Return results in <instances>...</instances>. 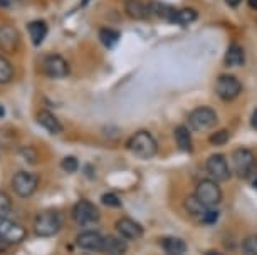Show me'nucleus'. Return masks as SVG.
I'll use <instances>...</instances> for the list:
<instances>
[{"label": "nucleus", "instance_id": "nucleus-16", "mask_svg": "<svg viewBox=\"0 0 257 255\" xmlns=\"http://www.w3.org/2000/svg\"><path fill=\"white\" fill-rule=\"evenodd\" d=\"M123 7L126 16L132 17L133 21H147L150 17L148 4H145L143 0H124Z\"/></svg>", "mask_w": 257, "mask_h": 255}, {"label": "nucleus", "instance_id": "nucleus-24", "mask_svg": "<svg viewBox=\"0 0 257 255\" xmlns=\"http://www.w3.org/2000/svg\"><path fill=\"white\" fill-rule=\"evenodd\" d=\"M99 41L104 47L113 49L119 41V32L114 31V29H109V27H101L99 29Z\"/></svg>", "mask_w": 257, "mask_h": 255}, {"label": "nucleus", "instance_id": "nucleus-29", "mask_svg": "<svg viewBox=\"0 0 257 255\" xmlns=\"http://www.w3.org/2000/svg\"><path fill=\"white\" fill-rule=\"evenodd\" d=\"M229 139H230V133L227 131V129H219V131L210 134L208 141H210V144H213V146H220V144H225Z\"/></svg>", "mask_w": 257, "mask_h": 255}, {"label": "nucleus", "instance_id": "nucleus-36", "mask_svg": "<svg viewBox=\"0 0 257 255\" xmlns=\"http://www.w3.org/2000/svg\"><path fill=\"white\" fill-rule=\"evenodd\" d=\"M247 6H249L252 11H257V0H247Z\"/></svg>", "mask_w": 257, "mask_h": 255}, {"label": "nucleus", "instance_id": "nucleus-19", "mask_svg": "<svg viewBox=\"0 0 257 255\" xmlns=\"http://www.w3.org/2000/svg\"><path fill=\"white\" fill-rule=\"evenodd\" d=\"M148 11H150V16H155V17L163 19V21H167V22H172L177 9L172 6H167V4H163V2H150Z\"/></svg>", "mask_w": 257, "mask_h": 255}, {"label": "nucleus", "instance_id": "nucleus-31", "mask_svg": "<svg viewBox=\"0 0 257 255\" xmlns=\"http://www.w3.org/2000/svg\"><path fill=\"white\" fill-rule=\"evenodd\" d=\"M101 203L104 206H109V208H119L121 206V200L116 193H104L101 196Z\"/></svg>", "mask_w": 257, "mask_h": 255}, {"label": "nucleus", "instance_id": "nucleus-17", "mask_svg": "<svg viewBox=\"0 0 257 255\" xmlns=\"http://www.w3.org/2000/svg\"><path fill=\"white\" fill-rule=\"evenodd\" d=\"M36 121L41 128H44L47 133L57 134L62 131V124L51 111H39L36 116Z\"/></svg>", "mask_w": 257, "mask_h": 255}, {"label": "nucleus", "instance_id": "nucleus-40", "mask_svg": "<svg viewBox=\"0 0 257 255\" xmlns=\"http://www.w3.org/2000/svg\"><path fill=\"white\" fill-rule=\"evenodd\" d=\"M6 116V109H4V106H0V118Z\"/></svg>", "mask_w": 257, "mask_h": 255}, {"label": "nucleus", "instance_id": "nucleus-10", "mask_svg": "<svg viewBox=\"0 0 257 255\" xmlns=\"http://www.w3.org/2000/svg\"><path fill=\"white\" fill-rule=\"evenodd\" d=\"M27 237V230L12 220L4 218L0 222V238L4 240L7 245L9 243H21Z\"/></svg>", "mask_w": 257, "mask_h": 255}, {"label": "nucleus", "instance_id": "nucleus-9", "mask_svg": "<svg viewBox=\"0 0 257 255\" xmlns=\"http://www.w3.org/2000/svg\"><path fill=\"white\" fill-rule=\"evenodd\" d=\"M44 72L51 79H64L69 76V64L59 54H49L44 59Z\"/></svg>", "mask_w": 257, "mask_h": 255}, {"label": "nucleus", "instance_id": "nucleus-37", "mask_svg": "<svg viewBox=\"0 0 257 255\" xmlns=\"http://www.w3.org/2000/svg\"><path fill=\"white\" fill-rule=\"evenodd\" d=\"M11 4H12V0H0V7H4V9L11 7Z\"/></svg>", "mask_w": 257, "mask_h": 255}, {"label": "nucleus", "instance_id": "nucleus-2", "mask_svg": "<svg viewBox=\"0 0 257 255\" xmlns=\"http://www.w3.org/2000/svg\"><path fill=\"white\" fill-rule=\"evenodd\" d=\"M126 148H128L133 155H137L138 158H143V160L153 158L157 155V150H158L157 141H155V138L148 131H137L128 139Z\"/></svg>", "mask_w": 257, "mask_h": 255}, {"label": "nucleus", "instance_id": "nucleus-20", "mask_svg": "<svg viewBox=\"0 0 257 255\" xmlns=\"http://www.w3.org/2000/svg\"><path fill=\"white\" fill-rule=\"evenodd\" d=\"M29 34H31V41L34 46H41L47 36V24L44 21H34L27 26Z\"/></svg>", "mask_w": 257, "mask_h": 255}, {"label": "nucleus", "instance_id": "nucleus-28", "mask_svg": "<svg viewBox=\"0 0 257 255\" xmlns=\"http://www.w3.org/2000/svg\"><path fill=\"white\" fill-rule=\"evenodd\" d=\"M12 211V200L4 191H0V220L7 218V215Z\"/></svg>", "mask_w": 257, "mask_h": 255}, {"label": "nucleus", "instance_id": "nucleus-27", "mask_svg": "<svg viewBox=\"0 0 257 255\" xmlns=\"http://www.w3.org/2000/svg\"><path fill=\"white\" fill-rule=\"evenodd\" d=\"M242 253L244 255H257V233L249 235L242 240Z\"/></svg>", "mask_w": 257, "mask_h": 255}, {"label": "nucleus", "instance_id": "nucleus-4", "mask_svg": "<svg viewBox=\"0 0 257 255\" xmlns=\"http://www.w3.org/2000/svg\"><path fill=\"white\" fill-rule=\"evenodd\" d=\"M232 161H234L235 175L242 178V180L250 178V175L255 170V156H254V153L250 150H247V148H237V150L232 153Z\"/></svg>", "mask_w": 257, "mask_h": 255}, {"label": "nucleus", "instance_id": "nucleus-11", "mask_svg": "<svg viewBox=\"0 0 257 255\" xmlns=\"http://www.w3.org/2000/svg\"><path fill=\"white\" fill-rule=\"evenodd\" d=\"M21 46V34L17 27L12 24H2L0 26V51L4 52H16Z\"/></svg>", "mask_w": 257, "mask_h": 255}, {"label": "nucleus", "instance_id": "nucleus-14", "mask_svg": "<svg viewBox=\"0 0 257 255\" xmlns=\"http://www.w3.org/2000/svg\"><path fill=\"white\" fill-rule=\"evenodd\" d=\"M103 240L104 235H101L99 232L94 230H88V232H82L77 235L76 245L86 252H101L103 250Z\"/></svg>", "mask_w": 257, "mask_h": 255}, {"label": "nucleus", "instance_id": "nucleus-18", "mask_svg": "<svg viewBox=\"0 0 257 255\" xmlns=\"http://www.w3.org/2000/svg\"><path fill=\"white\" fill-rule=\"evenodd\" d=\"M160 245L168 255H183L187 252V242L178 237H165L160 240Z\"/></svg>", "mask_w": 257, "mask_h": 255}, {"label": "nucleus", "instance_id": "nucleus-30", "mask_svg": "<svg viewBox=\"0 0 257 255\" xmlns=\"http://www.w3.org/2000/svg\"><path fill=\"white\" fill-rule=\"evenodd\" d=\"M61 168L66 173H76L77 168H79V161H77L76 156H66V158H62Z\"/></svg>", "mask_w": 257, "mask_h": 255}, {"label": "nucleus", "instance_id": "nucleus-25", "mask_svg": "<svg viewBox=\"0 0 257 255\" xmlns=\"http://www.w3.org/2000/svg\"><path fill=\"white\" fill-rule=\"evenodd\" d=\"M16 76V69H14L12 62L7 57L0 56V84H9Z\"/></svg>", "mask_w": 257, "mask_h": 255}, {"label": "nucleus", "instance_id": "nucleus-23", "mask_svg": "<svg viewBox=\"0 0 257 255\" xmlns=\"http://www.w3.org/2000/svg\"><path fill=\"white\" fill-rule=\"evenodd\" d=\"M198 14L193 11L190 7H185V9H177L175 11V16H173V24H178V26H190L197 21Z\"/></svg>", "mask_w": 257, "mask_h": 255}, {"label": "nucleus", "instance_id": "nucleus-32", "mask_svg": "<svg viewBox=\"0 0 257 255\" xmlns=\"http://www.w3.org/2000/svg\"><path fill=\"white\" fill-rule=\"evenodd\" d=\"M217 218H219V213H217L213 208H208L205 211V215L200 218V222L202 223H205V225H212V223H215L217 222Z\"/></svg>", "mask_w": 257, "mask_h": 255}, {"label": "nucleus", "instance_id": "nucleus-22", "mask_svg": "<svg viewBox=\"0 0 257 255\" xmlns=\"http://www.w3.org/2000/svg\"><path fill=\"white\" fill-rule=\"evenodd\" d=\"M245 61V56H244V49L240 46H230L229 49L225 52V57H224V64L227 67H237V66H242Z\"/></svg>", "mask_w": 257, "mask_h": 255}, {"label": "nucleus", "instance_id": "nucleus-15", "mask_svg": "<svg viewBox=\"0 0 257 255\" xmlns=\"http://www.w3.org/2000/svg\"><path fill=\"white\" fill-rule=\"evenodd\" d=\"M128 250V243L123 237L118 235H104L103 240V250L101 253L104 255H124Z\"/></svg>", "mask_w": 257, "mask_h": 255}, {"label": "nucleus", "instance_id": "nucleus-8", "mask_svg": "<svg viewBox=\"0 0 257 255\" xmlns=\"http://www.w3.org/2000/svg\"><path fill=\"white\" fill-rule=\"evenodd\" d=\"M12 190L21 198H29L37 190V176L27 171H17L12 176Z\"/></svg>", "mask_w": 257, "mask_h": 255}, {"label": "nucleus", "instance_id": "nucleus-26", "mask_svg": "<svg viewBox=\"0 0 257 255\" xmlns=\"http://www.w3.org/2000/svg\"><path fill=\"white\" fill-rule=\"evenodd\" d=\"M185 208H187L188 213H190L192 216H195V218H198V220H200L202 216L205 215V211L208 210L207 206H203L200 201L195 198V195L188 196V198L185 200Z\"/></svg>", "mask_w": 257, "mask_h": 255}, {"label": "nucleus", "instance_id": "nucleus-43", "mask_svg": "<svg viewBox=\"0 0 257 255\" xmlns=\"http://www.w3.org/2000/svg\"><path fill=\"white\" fill-rule=\"evenodd\" d=\"M255 188H257V181H255Z\"/></svg>", "mask_w": 257, "mask_h": 255}, {"label": "nucleus", "instance_id": "nucleus-5", "mask_svg": "<svg viewBox=\"0 0 257 255\" xmlns=\"http://www.w3.org/2000/svg\"><path fill=\"white\" fill-rule=\"evenodd\" d=\"M188 123L197 131H205L217 124V113L210 106H198L188 116Z\"/></svg>", "mask_w": 257, "mask_h": 255}, {"label": "nucleus", "instance_id": "nucleus-1", "mask_svg": "<svg viewBox=\"0 0 257 255\" xmlns=\"http://www.w3.org/2000/svg\"><path fill=\"white\" fill-rule=\"evenodd\" d=\"M62 227V216L56 210H44L34 218V232L39 237H54Z\"/></svg>", "mask_w": 257, "mask_h": 255}, {"label": "nucleus", "instance_id": "nucleus-12", "mask_svg": "<svg viewBox=\"0 0 257 255\" xmlns=\"http://www.w3.org/2000/svg\"><path fill=\"white\" fill-rule=\"evenodd\" d=\"M207 171L213 180L217 181H227L230 178V168H229V163H227L225 156L224 155H212L210 158L207 160Z\"/></svg>", "mask_w": 257, "mask_h": 255}, {"label": "nucleus", "instance_id": "nucleus-3", "mask_svg": "<svg viewBox=\"0 0 257 255\" xmlns=\"http://www.w3.org/2000/svg\"><path fill=\"white\" fill-rule=\"evenodd\" d=\"M195 198L200 201L207 208H213L215 205L220 203L222 200V190L217 181L213 180H202L197 185L195 190Z\"/></svg>", "mask_w": 257, "mask_h": 255}, {"label": "nucleus", "instance_id": "nucleus-21", "mask_svg": "<svg viewBox=\"0 0 257 255\" xmlns=\"http://www.w3.org/2000/svg\"><path fill=\"white\" fill-rule=\"evenodd\" d=\"M175 141L178 150L185 151V153H192L193 151V143H192V134L188 131L187 126H177L175 129Z\"/></svg>", "mask_w": 257, "mask_h": 255}, {"label": "nucleus", "instance_id": "nucleus-38", "mask_svg": "<svg viewBox=\"0 0 257 255\" xmlns=\"http://www.w3.org/2000/svg\"><path fill=\"white\" fill-rule=\"evenodd\" d=\"M6 248H7V243L4 242L2 238H0V253H2V252H6Z\"/></svg>", "mask_w": 257, "mask_h": 255}, {"label": "nucleus", "instance_id": "nucleus-39", "mask_svg": "<svg viewBox=\"0 0 257 255\" xmlns=\"http://www.w3.org/2000/svg\"><path fill=\"white\" fill-rule=\"evenodd\" d=\"M205 255H224V253L217 252V250H210V252H205Z\"/></svg>", "mask_w": 257, "mask_h": 255}, {"label": "nucleus", "instance_id": "nucleus-13", "mask_svg": "<svg viewBox=\"0 0 257 255\" xmlns=\"http://www.w3.org/2000/svg\"><path fill=\"white\" fill-rule=\"evenodd\" d=\"M116 232H118L119 237H123L124 240H137V238L143 237L145 228L137 222V220L123 216V218H119L118 223H116Z\"/></svg>", "mask_w": 257, "mask_h": 255}, {"label": "nucleus", "instance_id": "nucleus-33", "mask_svg": "<svg viewBox=\"0 0 257 255\" xmlns=\"http://www.w3.org/2000/svg\"><path fill=\"white\" fill-rule=\"evenodd\" d=\"M19 153H21V156L24 158V160H27L29 163H36L37 161V151L34 150V148H22Z\"/></svg>", "mask_w": 257, "mask_h": 255}, {"label": "nucleus", "instance_id": "nucleus-6", "mask_svg": "<svg viewBox=\"0 0 257 255\" xmlns=\"http://www.w3.org/2000/svg\"><path fill=\"white\" fill-rule=\"evenodd\" d=\"M99 210L93 201L89 200H79L72 206V218L77 225H91L99 220Z\"/></svg>", "mask_w": 257, "mask_h": 255}, {"label": "nucleus", "instance_id": "nucleus-41", "mask_svg": "<svg viewBox=\"0 0 257 255\" xmlns=\"http://www.w3.org/2000/svg\"><path fill=\"white\" fill-rule=\"evenodd\" d=\"M89 2H91V0H81V6H82V7H84V6H86V4H89Z\"/></svg>", "mask_w": 257, "mask_h": 255}, {"label": "nucleus", "instance_id": "nucleus-35", "mask_svg": "<svg viewBox=\"0 0 257 255\" xmlns=\"http://www.w3.org/2000/svg\"><path fill=\"white\" fill-rule=\"evenodd\" d=\"M225 2H227V6H229V7L235 9V7L242 2V0H225Z\"/></svg>", "mask_w": 257, "mask_h": 255}, {"label": "nucleus", "instance_id": "nucleus-42", "mask_svg": "<svg viewBox=\"0 0 257 255\" xmlns=\"http://www.w3.org/2000/svg\"><path fill=\"white\" fill-rule=\"evenodd\" d=\"M82 255H89V253H82Z\"/></svg>", "mask_w": 257, "mask_h": 255}, {"label": "nucleus", "instance_id": "nucleus-34", "mask_svg": "<svg viewBox=\"0 0 257 255\" xmlns=\"http://www.w3.org/2000/svg\"><path fill=\"white\" fill-rule=\"evenodd\" d=\"M250 126L257 129V108L254 109V113H252V116H250Z\"/></svg>", "mask_w": 257, "mask_h": 255}, {"label": "nucleus", "instance_id": "nucleus-7", "mask_svg": "<svg viewBox=\"0 0 257 255\" xmlns=\"http://www.w3.org/2000/svg\"><path fill=\"white\" fill-rule=\"evenodd\" d=\"M242 84L235 76L222 74L215 81V93L222 101H232L240 94Z\"/></svg>", "mask_w": 257, "mask_h": 255}]
</instances>
